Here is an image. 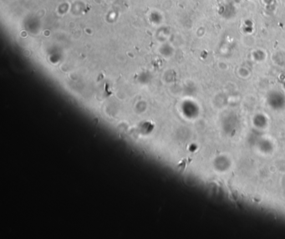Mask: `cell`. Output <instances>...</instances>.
Masks as SVG:
<instances>
[]
</instances>
